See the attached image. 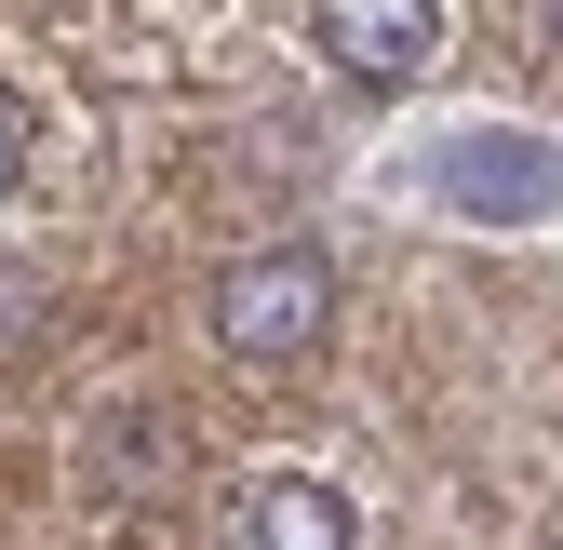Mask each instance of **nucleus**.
Masks as SVG:
<instances>
[{"instance_id":"f257e3e1","label":"nucleus","mask_w":563,"mask_h":550,"mask_svg":"<svg viewBox=\"0 0 563 550\" xmlns=\"http://www.w3.org/2000/svg\"><path fill=\"white\" fill-rule=\"evenodd\" d=\"M322 322H335L322 242H255V255L216 268V350H229V363H309Z\"/></svg>"},{"instance_id":"f03ea898","label":"nucleus","mask_w":563,"mask_h":550,"mask_svg":"<svg viewBox=\"0 0 563 550\" xmlns=\"http://www.w3.org/2000/svg\"><path fill=\"white\" fill-rule=\"evenodd\" d=\"M309 41L349 95H416L443 67V0H309Z\"/></svg>"},{"instance_id":"7ed1b4c3","label":"nucleus","mask_w":563,"mask_h":550,"mask_svg":"<svg viewBox=\"0 0 563 550\" xmlns=\"http://www.w3.org/2000/svg\"><path fill=\"white\" fill-rule=\"evenodd\" d=\"M242 550H363V524H349L335 484H309V470H282V484L242 497Z\"/></svg>"},{"instance_id":"20e7f679","label":"nucleus","mask_w":563,"mask_h":550,"mask_svg":"<svg viewBox=\"0 0 563 550\" xmlns=\"http://www.w3.org/2000/svg\"><path fill=\"white\" fill-rule=\"evenodd\" d=\"M41 350V268H0V363Z\"/></svg>"},{"instance_id":"39448f33","label":"nucleus","mask_w":563,"mask_h":550,"mask_svg":"<svg viewBox=\"0 0 563 550\" xmlns=\"http://www.w3.org/2000/svg\"><path fill=\"white\" fill-rule=\"evenodd\" d=\"M14 188H27V108L0 95V201H14Z\"/></svg>"},{"instance_id":"423d86ee","label":"nucleus","mask_w":563,"mask_h":550,"mask_svg":"<svg viewBox=\"0 0 563 550\" xmlns=\"http://www.w3.org/2000/svg\"><path fill=\"white\" fill-rule=\"evenodd\" d=\"M550 41H563V0H550Z\"/></svg>"}]
</instances>
